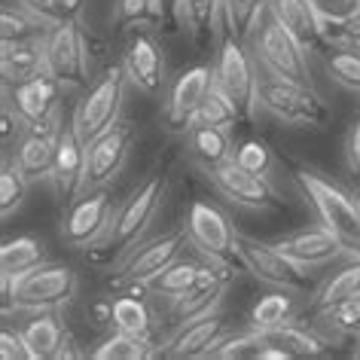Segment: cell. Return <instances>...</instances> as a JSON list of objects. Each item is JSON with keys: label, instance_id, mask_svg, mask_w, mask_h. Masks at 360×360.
<instances>
[{"label": "cell", "instance_id": "33", "mask_svg": "<svg viewBox=\"0 0 360 360\" xmlns=\"http://www.w3.org/2000/svg\"><path fill=\"white\" fill-rule=\"evenodd\" d=\"M223 13V0H180V22L190 28L195 43H205L217 31V15Z\"/></svg>", "mask_w": 360, "mask_h": 360}, {"label": "cell", "instance_id": "25", "mask_svg": "<svg viewBox=\"0 0 360 360\" xmlns=\"http://www.w3.org/2000/svg\"><path fill=\"white\" fill-rule=\"evenodd\" d=\"M186 141H190V153L205 171L229 162L232 153H236V143H232V138H229V129H220V125L195 122V125L186 129Z\"/></svg>", "mask_w": 360, "mask_h": 360}, {"label": "cell", "instance_id": "21", "mask_svg": "<svg viewBox=\"0 0 360 360\" xmlns=\"http://www.w3.org/2000/svg\"><path fill=\"white\" fill-rule=\"evenodd\" d=\"M269 6H272V13L278 15V22H281L309 52L323 49L333 43L327 22L318 15L311 0H269Z\"/></svg>", "mask_w": 360, "mask_h": 360}, {"label": "cell", "instance_id": "6", "mask_svg": "<svg viewBox=\"0 0 360 360\" xmlns=\"http://www.w3.org/2000/svg\"><path fill=\"white\" fill-rule=\"evenodd\" d=\"M248 40L226 34L214 58V83L226 92L232 101L238 104V110L245 120H250L259 107H257V89H259V70H257V56H250Z\"/></svg>", "mask_w": 360, "mask_h": 360}, {"label": "cell", "instance_id": "46", "mask_svg": "<svg viewBox=\"0 0 360 360\" xmlns=\"http://www.w3.org/2000/svg\"><path fill=\"white\" fill-rule=\"evenodd\" d=\"M339 34H342V40L345 43H351V46H360V13L351 15V19L339 28Z\"/></svg>", "mask_w": 360, "mask_h": 360}, {"label": "cell", "instance_id": "8", "mask_svg": "<svg viewBox=\"0 0 360 360\" xmlns=\"http://www.w3.org/2000/svg\"><path fill=\"white\" fill-rule=\"evenodd\" d=\"M125 86H129L125 68H107L104 77L98 79L95 86H89V92L83 95V101H79L74 110V125H77V131L83 134L86 143L120 122Z\"/></svg>", "mask_w": 360, "mask_h": 360}, {"label": "cell", "instance_id": "41", "mask_svg": "<svg viewBox=\"0 0 360 360\" xmlns=\"http://www.w3.org/2000/svg\"><path fill=\"white\" fill-rule=\"evenodd\" d=\"M232 159H236L241 168L254 171V174H259V177H269V174H272V165H275L269 143H266V141H259V138L241 141L238 147H236V153H232Z\"/></svg>", "mask_w": 360, "mask_h": 360}, {"label": "cell", "instance_id": "28", "mask_svg": "<svg viewBox=\"0 0 360 360\" xmlns=\"http://www.w3.org/2000/svg\"><path fill=\"white\" fill-rule=\"evenodd\" d=\"M263 339L272 342V345H281L290 357H323L330 351V345L314 333L311 323H302V321H293L272 333H263Z\"/></svg>", "mask_w": 360, "mask_h": 360}, {"label": "cell", "instance_id": "2", "mask_svg": "<svg viewBox=\"0 0 360 360\" xmlns=\"http://www.w3.org/2000/svg\"><path fill=\"white\" fill-rule=\"evenodd\" d=\"M296 184L302 195L318 214V220L327 226L333 236L342 241L348 257H360V211L357 199H351L345 190L330 184L327 177L314 174V171H296Z\"/></svg>", "mask_w": 360, "mask_h": 360}, {"label": "cell", "instance_id": "45", "mask_svg": "<svg viewBox=\"0 0 360 360\" xmlns=\"http://www.w3.org/2000/svg\"><path fill=\"white\" fill-rule=\"evenodd\" d=\"M345 162H348L351 174L360 177V116L354 120V125L348 129V138H345Z\"/></svg>", "mask_w": 360, "mask_h": 360}, {"label": "cell", "instance_id": "35", "mask_svg": "<svg viewBox=\"0 0 360 360\" xmlns=\"http://www.w3.org/2000/svg\"><path fill=\"white\" fill-rule=\"evenodd\" d=\"M28 186H31V177L6 156L4 171H0V217L10 220L22 208V202L28 199Z\"/></svg>", "mask_w": 360, "mask_h": 360}, {"label": "cell", "instance_id": "29", "mask_svg": "<svg viewBox=\"0 0 360 360\" xmlns=\"http://www.w3.org/2000/svg\"><path fill=\"white\" fill-rule=\"evenodd\" d=\"M25 339H28V348H31V357L34 360H49V357H58V348L65 342L68 330L52 311H37L34 318L22 327Z\"/></svg>", "mask_w": 360, "mask_h": 360}, {"label": "cell", "instance_id": "26", "mask_svg": "<svg viewBox=\"0 0 360 360\" xmlns=\"http://www.w3.org/2000/svg\"><path fill=\"white\" fill-rule=\"evenodd\" d=\"M141 284H131V290L125 296L113 300V311H110V323L122 333H131L138 339L153 342V311L143 302V296H138Z\"/></svg>", "mask_w": 360, "mask_h": 360}, {"label": "cell", "instance_id": "13", "mask_svg": "<svg viewBox=\"0 0 360 360\" xmlns=\"http://www.w3.org/2000/svg\"><path fill=\"white\" fill-rule=\"evenodd\" d=\"M110 220H113V199L107 195V190L79 193L68 205L65 217H61V241L77 250L92 248L95 241H101Z\"/></svg>", "mask_w": 360, "mask_h": 360}, {"label": "cell", "instance_id": "22", "mask_svg": "<svg viewBox=\"0 0 360 360\" xmlns=\"http://www.w3.org/2000/svg\"><path fill=\"white\" fill-rule=\"evenodd\" d=\"M0 70H4V83L15 86L25 79L37 77L46 70V46H43V34L15 43H0Z\"/></svg>", "mask_w": 360, "mask_h": 360}, {"label": "cell", "instance_id": "5", "mask_svg": "<svg viewBox=\"0 0 360 360\" xmlns=\"http://www.w3.org/2000/svg\"><path fill=\"white\" fill-rule=\"evenodd\" d=\"M236 263H241L259 284L281 287V290H305L309 287V269L284 254L275 241H259L236 232Z\"/></svg>", "mask_w": 360, "mask_h": 360}, {"label": "cell", "instance_id": "10", "mask_svg": "<svg viewBox=\"0 0 360 360\" xmlns=\"http://www.w3.org/2000/svg\"><path fill=\"white\" fill-rule=\"evenodd\" d=\"M43 46H46V70L58 79L61 86H86L89 83V43L79 28V19H65L52 25L43 34Z\"/></svg>", "mask_w": 360, "mask_h": 360}, {"label": "cell", "instance_id": "3", "mask_svg": "<svg viewBox=\"0 0 360 360\" xmlns=\"http://www.w3.org/2000/svg\"><path fill=\"white\" fill-rule=\"evenodd\" d=\"M257 107L272 113L275 120H281L287 125H296V129H321L330 120V107L323 104L318 89L275 77L269 70H266V77H259Z\"/></svg>", "mask_w": 360, "mask_h": 360}, {"label": "cell", "instance_id": "49", "mask_svg": "<svg viewBox=\"0 0 360 360\" xmlns=\"http://www.w3.org/2000/svg\"><path fill=\"white\" fill-rule=\"evenodd\" d=\"M354 342H357V348H354V354L360 357V333H357V336H354Z\"/></svg>", "mask_w": 360, "mask_h": 360}, {"label": "cell", "instance_id": "15", "mask_svg": "<svg viewBox=\"0 0 360 360\" xmlns=\"http://www.w3.org/2000/svg\"><path fill=\"white\" fill-rule=\"evenodd\" d=\"M129 143H131V129L125 122H116L113 129H107L104 134H98L95 141L86 143L89 162H86L83 193H89V190H104L107 184H113L116 174H120L122 165H125Z\"/></svg>", "mask_w": 360, "mask_h": 360}, {"label": "cell", "instance_id": "38", "mask_svg": "<svg viewBox=\"0 0 360 360\" xmlns=\"http://www.w3.org/2000/svg\"><path fill=\"white\" fill-rule=\"evenodd\" d=\"M46 34V25H40L31 13H25L22 6H4L0 13V43H15V40H28Z\"/></svg>", "mask_w": 360, "mask_h": 360}, {"label": "cell", "instance_id": "39", "mask_svg": "<svg viewBox=\"0 0 360 360\" xmlns=\"http://www.w3.org/2000/svg\"><path fill=\"white\" fill-rule=\"evenodd\" d=\"M263 345V333L248 327L241 333H232V336H220L214 345L208 348V354L205 357H214V360H236V357H248L254 354V351Z\"/></svg>", "mask_w": 360, "mask_h": 360}, {"label": "cell", "instance_id": "14", "mask_svg": "<svg viewBox=\"0 0 360 360\" xmlns=\"http://www.w3.org/2000/svg\"><path fill=\"white\" fill-rule=\"evenodd\" d=\"M86 162H89V153H86V141L83 134L77 131L74 120L70 122H61L58 129V141H56V162H52V174H49V184L56 195L65 205H70L83 193V184H86Z\"/></svg>", "mask_w": 360, "mask_h": 360}, {"label": "cell", "instance_id": "48", "mask_svg": "<svg viewBox=\"0 0 360 360\" xmlns=\"http://www.w3.org/2000/svg\"><path fill=\"white\" fill-rule=\"evenodd\" d=\"M58 357H79V351L74 348V339H70V333L65 336V342H61V348H58Z\"/></svg>", "mask_w": 360, "mask_h": 360}, {"label": "cell", "instance_id": "24", "mask_svg": "<svg viewBox=\"0 0 360 360\" xmlns=\"http://www.w3.org/2000/svg\"><path fill=\"white\" fill-rule=\"evenodd\" d=\"M296 293L300 290H281V287H275L272 293L259 296L248 314V327H254L259 333H272L278 327H284V323L300 321L302 309L296 302Z\"/></svg>", "mask_w": 360, "mask_h": 360}, {"label": "cell", "instance_id": "30", "mask_svg": "<svg viewBox=\"0 0 360 360\" xmlns=\"http://www.w3.org/2000/svg\"><path fill=\"white\" fill-rule=\"evenodd\" d=\"M199 275H202V263H195V259H184V257H177L171 266H165L159 275H153L147 284V290H153L156 296H165V300H177V296H184L190 287L199 281Z\"/></svg>", "mask_w": 360, "mask_h": 360}, {"label": "cell", "instance_id": "44", "mask_svg": "<svg viewBox=\"0 0 360 360\" xmlns=\"http://www.w3.org/2000/svg\"><path fill=\"white\" fill-rule=\"evenodd\" d=\"M0 357L4 360H34L28 339H25L22 330H13V327L0 330Z\"/></svg>", "mask_w": 360, "mask_h": 360}, {"label": "cell", "instance_id": "19", "mask_svg": "<svg viewBox=\"0 0 360 360\" xmlns=\"http://www.w3.org/2000/svg\"><path fill=\"white\" fill-rule=\"evenodd\" d=\"M122 68L129 74V83L138 86L143 95H159L165 86V56L150 34L131 37V43L125 46Z\"/></svg>", "mask_w": 360, "mask_h": 360}, {"label": "cell", "instance_id": "27", "mask_svg": "<svg viewBox=\"0 0 360 360\" xmlns=\"http://www.w3.org/2000/svg\"><path fill=\"white\" fill-rule=\"evenodd\" d=\"M360 293V257H348V263L333 272L327 281H323L318 290H314L309 311H327L333 305L351 300V296Z\"/></svg>", "mask_w": 360, "mask_h": 360}, {"label": "cell", "instance_id": "20", "mask_svg": "<svg viewBox=\"0 0 360 360\" xmlns=\"http://www.w3.org/2000/svg\"><path fill=\"white\" fill-rule=\"evenodd\" d=\"M223 336V314L220 309H211L199 314V318H190L186 323H180L174 330V336L165 342L162 354L174 357V360H193V357H205L208 348Z\"/></svg>", "mask_w": 360, "mask_h": 360}, {"label": "cell", "instance_id": "34", "mask_svg": "<svg viewBox=\"0 0 360 360\" xmlns=\"http://www.w3.org/2000/svg\"><path fill=\"white\" fill-rule=\"evenodd\" d=\"M195 122L220 125V129H232V125L245 122V116H241L238 104L232 101V98L223 92L217 83H214V86H211V92H208V98H205L202 107L195 110V116H193V122H190V125H195Z\"/></svg>", "mask_w": 360, "mask_h": 360}, {"label": "cell", "instance_id": "31", "mask_svg": "<svg viewBox=\"0 0 360 360\" xmlns=\"http://www.w3.org/2000/svg\"><path fill=\"white\" fill-rule=\"evenodd\" d=\"M323 68L336 86L360 95V46H351V43L333 46L330 43V49L323 52Z\"/></svg>", "mask_w": 360, "mask_h": 360}, {"label": "cell", "instance_id": "9", "mask_svg": "<svg viewBox=\"0 0 360 360\" xmlns=\"http://www.w3.org/2000/svg\"><path fill=\"white\" fill-rule=\"evenodd\" d=\"M61 89L65 86L49 70H43V74L25 79V83H15V86L4 83V101L22 116L31 131L56 134L61 129V120H58Z\"/></svg>", "mask_w": 360, "mask_h": 360}, {"label": "cell", "instance_id": "18", "mask_svg": "<svg viewBox=\"0 0 360 360\" xmlns=\"http://www.w3.org/2000/svg\"><path fill=\"white\" fill-rule=\"evenodd\" d=\"M284 254H290L296 263H302L305 269H314V266H327L339 257H348V250L342 248V241L333 236V232L318 223V226H302L290 232V236L278 238L275 241Z\"/></svg>", "mask_w": 360, "mask_h": 360}, {"label": "cell", "instance_id": "42", "mask_svg": "<svg viewBox=\"0 0 360 360\" xmlns=\"http://www.w3.org/2000/svg\"><path fill=\"white\" fill-rule=\"evenodd\" d=\"M15 4H19L25 13H31L40 25H46V28H52V25H58V22H65V19H70L65 0H15Z\"/></svg>", "mask_w": 360, "mask_h": 360}, {"label": "cell", "instance_id": "36", "mask_svg": "<svg viewBox=\"0 0 360 360\" xmlns=\"http://www.w3.org/2000/svg\"><path fill=\"white\" fill-rule=\"evenodd\" d=\"M150 354H153V342L138 339L122 330H116L98 348H92V360H143Z\"/></svg>", "mask_w": 360, "mask_h": 360}, {"label": "cell", "instance_id": "7", "mask_svg": "<svg viewBox=\"0 0 360 360\" xmlns=\"http://www.w3.org/2000/svg\"><path fill=\"white\" fill-rule=\"evenodd\" d=\"M77 293L74 269L61 263H40L37 269L15 278L13 284V305L10 311H56L68 305Z\"/></svg>", "mask_w": 360, "mask_h": 360}, {"label": "cell", "instance_id": "40", "mask_svg": "<svg viewBox=\"0 0 360 360\" xmlns=\"http://www.w3.org/2000/svg\"><path fill=\"white\" fill-rule=\"evenodd\" d=\"M165 10L159 0H116V25H165Z\"/></svg>", "mask_w": 360, "mask_h": 360}, {"label": "cell", "instance_id": "16", "mask_svg": "<svg viewBox=\"0 0 360 360\" xmlns=\"http://www.w3.org/2000/svg\"><path fill=\"white\" fill-rule=\"evenodd\" d=\"M190 245V236L186 229H171V232H162L147 245H141L134 254L125 259L122 266V275L116 278V284H147L153 275H159L165 266H171L174 259L184 254V248Z\"/></svg>", "mask_w": 360, "mask_h": 360}, {"label": "cell", "instance_id": "12", "mask_svg": "<svg viewBox=\"0 0 360 360\" xmlns=\"http://www.w3.org/2000/svg\"><path fill=\"white\" fill-rule=\"evenodd\" d=\"M190 245L199 250L202 259H214V263H232L236 259V229H232L229 217L211 202H193L186 211L184 223Z\"/></svg>", "mask_w": 360, "mask_h": 360}, {"label": "cell", "instance_id": "17", "mask_svg": "<svg viewBox=\"0 0 360 360\" xmlns=\"http://www.w3.org/2000/svg\"><path fill=\"white\" fill-rule=\"evenodd\" d=\"M211 86H214V65H195L174 79V86L168 92V104H165V120L171 129H177V131L190 129L193 116L202 107L205 98H208Z\"/></svg>", "mask_w": 360, "mask_h": 360}, {"label": "cell", "instance_id": "32", "mask_svg": "<svg viewBox=\"0 0 360 360\" xmlns=\"http://www.w3.org/2000/svg\"><path fill=\"white\" fill-rule=\"evenodd\" d=\"M43 259V245L31 236H19V238H6L4 248H0V272L19 278L31 269H37Z\"/></svg>", "mask_w": 360, "mask_h": 360}, {"label": "cell", "instance_id": "47", "mask_svg": "<svg viewBox=\"0 0 360 360\" xmlns=\"http://www.w3.org/2000/svg\"><path fill=\"white\" fill-rule=\"evenodd\" d=\"M162 10H165V19L180 22V0H159Z\"/></svg>", "mask_w": 360, "mask_h": 360}, {"label": "cell", "instance_id": "37", "mask_svg": "<svg viewBox=\"0 0 360 360\" xmlns=\"http://www.w3.org/2000/svg\"><path fill=\"white\" fill-rule=\"evenodd\" d=\"M263 10H266V0H223V19H226L229 34L250 40Z\"/></svg>", "mask_w": 360, "mask_h": 360}, {"label": "cell", "instance_id": "11", "mask_svg": "<svg viewBox=\"0 0 360 360\" xmlns=\"http://www.w3.org/2000/svg\"><path fill=\"white\" fill-rule=\"evenodd\" d=\"M205 174H208L214 190H217L229 205H236V208L275 211L278 205H281L275 186L269 184V177H259V174H254V171L241 168L236 159L223 162V165H217V168H208Z\"/></svg>", "mask_w": 360, "mask_h": 360}, {"label": "cell", "instance_id": "50", "mask_svg": "<svg viewBox=\"0 0 360 360\" xmlns=\"http://www.w3.org/2000/svg\"><path fill=\"white\" fill-rule=\"evenodd\" d=\"M357 211H360V193H357Z\"/></svg>", "mask_w": 360, "mask_h": 360}, {"label": "cell", "instance_id": "1", "mask_svg": "<svg viewBox=\"0 0 360 360\" xmlns=\"http://www.w3.org/2000/svg\"><path fill=\"white\" fill-rule=\"evenodd\" d=\"M250 43H254V56L263 65V70H269L275 77H284V79H293V83H302V86H314L311 68H309V49L278 22L269 0H266V10L259 15L254 34H250Z\"/></svg>", "mask_w": 360, "mask_h": 360}, {"label": "cell", "instance_id": "23", "mask_svg": "<svg viewBox=\"0 0 360 360\" xmlns=\"http://www.w3.org/2000/svg\"><path fill=\"white\" fill-rule=\"evenodd\" d=\"M56 141H58V131L46 134V131L28 129L19 141H15V147L6 153V156H10L31 180H49L52 162H56Z\"/></svg>", "mask_w": 360, "mask_h": 360}, {"label": "cell", "instance_id": "4", "mask_svg": "<svg viewBox=\"0 0 360 360\" xmlns=\"http://www.w3.org/2000/svg\"><path fill=\"white\" fill-rule=\"evenodd\" d=\"M162 195H165V177L156 174V177L143 180L138 190L113 211V220L101 236V241H95L89 250H98V254H104V257L125 254V250L143 236V229L153 223V217H156V211L162 205Z\"/></svg>", "mask_w": 360, "mask_h": 360}, {"label": "cell", "instance_id": "43", "mask_svg": "<svg viewBox=\"0 0 360 360\" xmlns=\"http://www.w3.org/2000/svg\"><path fill=\"white\" fill-rule=\"evenodd\" d=\"M327 28H342L351 15L360 13V0H311Z\"/></svg>", "mask_w": 360, "mask_h": 360}]
</instances>
